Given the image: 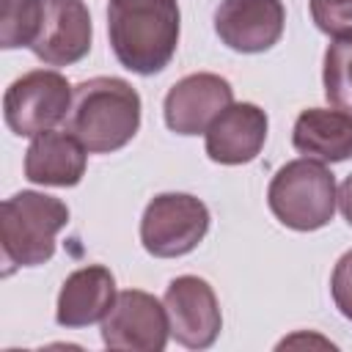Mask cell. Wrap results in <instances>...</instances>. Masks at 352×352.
Wrapping results in <instances>:
<instances>
[{
    "instance_id": "7a4b0ae2",
    "label": "cell",
    "mask_w": 352,
    "mask_h": 352,
    "mask_svg": "<svg viewBox=\"0 0 352 352\" xmlns=\"http://www.w3.org/2000/svg\"><path fill=\"white\" fill-rule=\"evenodd\" d=\"M63 124L91 154L118 151L140 129V96L121 77L82 80L74 85Z\"/></svg>"
},
{
    "instance_id": "ba28073f",
    "label": "cell",
    "mask_w": 352,
    "mask_h": 352,
    "mask_svg": "<svg viewBox=\"0 0 352 352\" xmlns=\"http://www.w3.org/2000/svg\"><path fill=\"white\" fill-rule=\"evenodd\" d=\"M165 311L170 336L187 349H206L217 341L223 314L214 289L198 275H179L165 289Z\"/></svg>"
},
{
    "instance_id": "2e32d148",
    "label": "cell",
    "mask_w": 352,
    "mask_h": 352,
    "mask_svg": "<svg viewBox=\"0 0 352 352\" xmlns=\"http://www.w3.org/2000/svg\"><path fill=\"white\" fill-rule=\"evenodd\" d=\"M322 82L327 102L352 116V36L333 38V44L327 47Z\"/></svg>"
},
{
    "instance_id": "5bb4252c",
    "label": "cell",
    "mask_w": 352,
    "mask_h": 352,
    "mask_svg": "<svg viewBox=\"0 0 352 352\" xmlns=\"http://www.w3.org/2000/svg\"><path fill=\"white\" fill-rule=\"evenodd\" d=\"M85 146L72 132L47 129L25 151V176L44 187H74L85 173Z\"/></svg>"
},
{
    "instance_id": "6da1fadb",
    "label": "cell",
    "mask_w": 352,
    "mask_h": 352,
    "mask_svg": "<svg viewBox=\"0 0 352 352\" xmlns=\"http://www.w3.org/2000/svg\"><path fill=\"white\" fill-rule=\"evenodd\" d=\"M176 0H110L107 36L118 63L135 74L162 72L179 47Z\"/></svg>"
},
{
    "instance_id": "9a60e30c",
    "label": "cell",
    "mask_w": 352,
    "mask_h": 352,
    "mask_svg": "<svg viewBox=\"0 0 352 352\" xmlns=\"http://www.w3.org/2000/svg\"><path fill=\"white\" fill-rule=\"evenodd\" d=\"M292 146L316 162H344L352 157V116L338 107H308L294 121Z\"/></svg>"
},
{
    "instance_id": "52a82bcc",
    "label": "cell",
    "mask_w": 352,
    "mask_h": 352,
    "mask_svg": "<svg viewBox=\"0 0 352 352\" xmlns=\"http://www.w3.org/2000/svg\"><path fill=\"white\" fill-rule=\"evenodd\" d=\"M170 336L165 302L140 289L118 292L113 308L102 319V341L110 349L160 352Z\"/></svg>"
},
{
    "instance_id": "ac0fdd59",
    "label": "cell",
    "mask_w": 352,
    "mask_h": 352,
    "mask_svg": "<svg viewBox=\"0 0 352 352\" xmlns=\"http://www.w3.org/2000/svg\"><path fill=\"white\" fill-rule=\"evenodd\" d=\"M311 16L333 38L352 36V0H311Z\"/></svg>"
},
{
    "instance_id": "8fae6325",
    "label": "cell",
    "mask_w": 352,
    "mask_h": 352,
    "mask_svg": "<svg viewBox=\"0 0 352 352\" xmlns=\"http://www.w3.org/2000/svg\"><path fill=\"white\" fill-rule=\"evenodd\" d=\"M286 25L280 0H223L214 11L220 41L236 52H267L278 44Z\"/></svg>"
},
{
    "instance_id": "4fadbf2b",
    "label": "cell",
    "mask_w": 352,
    "mask_h": 352,
    "mask_svg": "<svg viewBox=\"0 0 352 352\" xmlns=\"http://www.w3.org/2000/svg\"><path fill=\"white\" fill-rule=\"evenodd\" d=\"M116 297V278L107 267H80L63 280L58 292L55 319L60 327H85L102 322L113 308Z\"/></svg>"
},
{
    "instance_id": "277c9868",
    "label": "cell",
    "mask_w": 352,
    "mask_h": 352,
    "mask_svg": "<svg viewBox=\"0 0 352 352\" xmlns=\"http://www.w3.org/2000/svg\"><path fill=\"white\" fill-rule=\"evenodd\" d=\"M267 204L286 228L316 231L327 226L336 214V176L324 168V162L308 157L292 160L272 176Z\"/></svg>"
},
{
    "instance_id": "5b68a950",
    "label": "cell",
    "mask_w": 352,
    "mask_h": 352,
    "mask_svg": "<svg viewBox=\"0 0 352 352\" xmlns=\"http://www.w3.org/2000/svg\"><path fill=\"white\" fill-rule=\"evenodd\" d=\"M74 88L55 69H33L16 77L3 96V116L14 135L36 138L66 121Z\"/></svg>"
},
{
    "instance_id": "7c38bea8",
    "label": "cell",
    "mask_w": 352,
    "mask_h": 352,
    "mask_svg": "<svg viewBox=\"0 0 352 352\" xmlns=\"http://www.w3.org/2000/svg\"><path fill=\"white\" fill-rule=\"evenodd\" d=\"M267 113L253 102H231L204 132L206 154L220 165H245L258 157L267 140Z\"/></svg>"
},
{
    "instance_id": "8992f818",
    "label": "cell",
    "mask_w": 352,
    "mask_h": 352,
    "mask_svg": "<svg viewBox=\"0 0 352 352\" xmlns=\"http://www.w3.org/2000/svg\"><path fill=\"white\" fill-rule=\"evenodd\" d=\"M209 231V209L187 192H162L148 201L140 217V242L157 258H176L195 250Z\"/></svg>"
},
{
    "instance_id": "d6986e66",
    "label": "cell",
    "mask_w": 352,
    "mask_h": 352,
    "mask_svg": "<svg viewBox=\"0 0 352 352\" xmlns=\"http://www.w3.org/2000/svg\"><path fill=\"white\" fill-rule=\"evenodd\" d=\"M330 294H333V302L341 311V316H346L352 322V250H346L336 261V270L330 278Z\"/></svg>"
},
{
    "instance_id": "9c48e42d",
    "label": "cell",
    "mask_w": 352,
    "mask_h": 352,
    "mask_svg": "<svg viewBox=\"0 0 352 352\" xmlns=\"http://www.w3.org/2000/svg\"><path fill=\"white\" fill-rule=\"evenodd\" d=\"M234 102V88L226 77L212 72H195L173 82L165 94V124L176 135L206 132L209 124Z\"/></svg>"
},
{
    "instance_id": "ffe728a7",
    "label": "cell",
    "mask_w": 352,
    "mask_h": 352,
    "mask_svg": "<svg viewBox=\"0 0 352 352\" xmlns=\"http://www.w3.org/2000/svg\"><path fill=\"white\" fill-rule=\"evenodd\" d=\"M338 209H341V214H344V220L352 226V173L341 182V187H338Z\"/></svg>"
},
{
    "instance_id": "e0dca14e",
    "label": "cell",
    "mask_w": 352,
    "mask_h": 352,
    "mask_svg": "<svg viewBox=\"0 0 352 352\" xmlns=\"http://www.w3.org/2000/svg\"><path fill=\"white\" fill-rule=\"evenodd\" d=\"M44 0H3L0 11V47H30L38 36Z\"/></svg>"
},
{
    "instance_id": "3957f363",
    "label": "cell",
    "mask_w": 352,
    "mask_h": 352,
    "mask_svg": "<svg viewBox=\"0 0 352 352\" xmlns=\"http://www.w3.org/2000/svg\"><path fill=\"white\" fill-rule=\"evenodd\" d=\"M69 223V206L60 198L22 190L0 206V248L6 264L38 267L55 253V236Z\"/></svg>"
},
{
    "instance_id": "30bf717a",
    "label": "cell",
    "mask_w": 352,
    "mask_h": 352,
    "mask_svg": "<svg viewBox=\"0 0 352 352\" xmlns=\"http://www.w3.org/2000/svg\"><path fill=\"white\" fill-rule=\"evenodd\" d=\"M91 14L82 0H44L33 55L47 66H72L91 50Z\"/></svg>"
}]
</instances>
